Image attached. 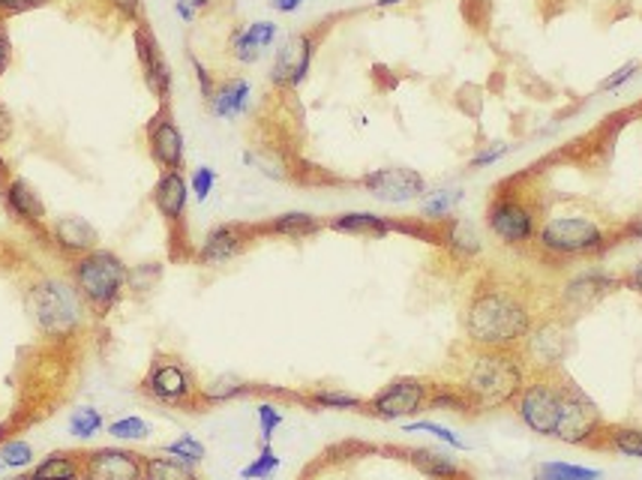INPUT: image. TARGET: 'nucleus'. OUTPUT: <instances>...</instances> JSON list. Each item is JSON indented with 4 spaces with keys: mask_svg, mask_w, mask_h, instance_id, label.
Returning a JSON list of instances; mask_svg holds the SVG:
<instances>
[{
    "mask_svg": "<svg viewBox=\"0 0 642 480\" xmlns=\"http://www.w3.org/2000/svg\"><path fill=\"white\" fill-rule=\"evenodd\" d=\"M10 63H12V36H10L7 22H0V79L10 72Z\"/></svg>",
    "mask_w": 642,
    "mask_h": 480,
    "instance_id": "50",
    "label": "nucleus"
},
{
    "mask_svg": "<svg viewBox=\"0 0 642 480\" xmlns=\"http://www.w3.org/2000/svg\"><path fill=\"white\" fill-rule=\"evenodd\" d=\"M151 204L168 226V240L180 247L187 240V204H190V180L183 171H159Z\"/></svg>",
    "mask_w": 642,
    "mask_h": 480,
    "instance_id": "16",
    "label": "nucleus"
},
{
    "mask_svg": "<svg viewBox=\"0 0 642 480\" xmlns=\"http://www.w3.org/2000/svg\"><path fill=\"white\" fill-rule=\"evenodd\" d=\"M537 322L535 303L523 288L504 283H484L475 288L463 312V334L472 348L520 351L523 339Z\"/></svg>",
    "mask_w": 642,
    "mask_h": 480,
    "instance_id": "1",
    "label": "nucleus"
},
{
    "mask_svg": "<svg viewBox=\"0 0 642 480\" xmlns=\"http://www.w3.org/2000/svg\"><path fill=\"white\" fill-rule=\"evenodd\" d=\"M190 63H192V70H195V79H199V91H202L204 103H207V99H211L216 91V79L211 75V70L204 67L202 60L195 58V55H190Z\"/></svg>",
    "mask_w": 642,
    "mask_h": 480,
    "instance_id": "49",
    "label": "nucleus"
},
{
    "mask_svg": "<svg viewBox=\"0 0 642 480\" xmlns=\"http://www.w3.org/2000/svg\"><path fill=\"white\" fill-rule=\"evenodd\" d=\"M142 391L159 406L183 408L192 403L199 406V382L190 367L178 358H156L151 370L144 372Z\"/></svg>",
    "mask_w": 642,
    "mask_h": 480,
    "instance_id": "10",
    "label": "nucleus"
},
{
    "mask_svg": "<svg viewBox=\"0 0 642 480\" xmlns=\"http://www.w3.org/2000/svg\"><path fill=\"white\" fill-rule=\"evenodd\" d=\"M12 139V115L10 108H7V103L0 99V147L10 142Z\"/></svg>",
    "mask_w": 642,
    "mask_h": 480,
    "instance_id": "51",
    "label": "nucleus"
},
{
    "mask_svg": "<svg viewBox=\"0 0 642 480\" xmlns=\"http://www.w3.org/2000/svg\"><path fill=\"white\" fill-rule=\"evenodd\" d=\"M55 3V0H0V22H10L15 15H27V12H36Z\"/></svg>",
    "mask_w": 642,
    "mask_h": 480,
    "instance_id": "48",
    "label": "nucleus"
},
{
    "mask_svg": "<svg viewBox=\"0 0 642 480\" xmlns=\"http://www.w3.org/2000/svg\"><path fill=\"white\" fill-rule=\"evenodd\" d=\"M159 279H163V264L156 262L132 264L130 271H127V288L135 291V295L154 291V288L159 286Z\"/></svg>",
    "mask_w": 642,
    "mask_h": 480,
    "instance_id": "41",
    "label": "nucleus"
},
{
    "mask_svg": "<svg viewBox=\"0 0 642 480\" xmlns=\"http://www.w3.org/2000/svg\"><path fill=\"white\" fill-rule=\"evenodd\" d=\"M24 307L31 312V322L48 343H70L82 334L87 322V303L63 276H39L24 291Z\"/></svg>",
    "mask_w": 642,
    "mask_h": 480,
    "instance_id": "3",
    "label": "nucleus"
},
{
    "mask_svg": "<svg viewBox=\"0 0 642 480\" xmlns=\"http://www.w3.org/2000/svg\"><path fill=\"white\" fill-rule=\"evenodd\" d=\"M0 480H31V475H12V478H0Z\"/></svg>",
    "mask_w": 642,
    "mask_h": 480,
    "instance_id": "58",
    "label": "nucleus"
},
{
    "mask_svg": "<svg viewBox=\"0 0 642 480\" xmlns=\"http://www.w3.org/2000/svg\"><path fill=\"white\" fill-rule=\"evenodd\" d=\"M175 12H178L180 19L187 24H192L195 19H199V10L195 7H190V3H183V0H175Z\"/></svg>",
    "mask_w": 642,
    "mask_h": 480,
    "instance_id": "55",
    "label": "nucleus"
},
{
    "mask_svg": "<svg viewBox=\"0 0 642 480\" xmlns=\"http://www.w3.org/2000/svg\"><path fill=\"white\" fill-rule=\"evenodd\" d=\"M604 427H607V420L601 415V408L592 403V396H585L583 387H576L568 379L559 427L552 432V439H559L561 444H571V447H597Z\"/></svg>",
    "mask_w": 642,
    "mask_h": 480,
    "instance_id": "9",
    "label": "nucleus"
},
{
    "mask_svg": "<svg viewBox=\"0 0 642 480\" xmlns=\"http://www.w3.org/2000/svg\"><path fill=\"white\" fill-rule=\"evenodd\" d=\"M0 466L7 471H24V468L34 466V447L24 439H10V442L0 444Z\"/></svg>",
    "mask_w": 642,
    "mask_h": 480,
    "instance_id": "39",
    "label": "nucleus"
},
{
    "mask_svg": "<svg viewBox=\"0 0 642 480\" xmlns=\"http://www.w3.org/2000/svg\"><path fill=\"white\" fill-rule=\"evenodd\" d=\"M625 286V276L607 274L601 267H588L580 274L568 276L559 288V303L556 312H561L564 319L583 315V312L595 310L601 300H607L613 291H619Z\"/></svg>",
    "mask_w": 642,
    "mask_h": 480,
    "instance_id": "11",
    "label": "nucleus"
},
{
    "mask_svg": "<svg viewBox=\"0 0 642 480\" xmlns=\"http://www.w3.org/2000/svg\"><path fill=\"white\" fill-rule=\"evenodd\" d=\"M163 454L175 456V459H180V463H187V466H202L204 456H207V447H204L192 432H183V435H178L175 442H168L166 447H163Z\"/></svg>",
    "mask_w": 642,
    "mask_h": 480,
    "instance_id": "37",
    "label": "nucleus"
},
{
    "mask_svg": "<svg viewBox=\"0 0 642 480\" xmlns=\"http://www.w3.org/2000/svg\"><path fill=\"white\" fill-rule=\"evenodd\" d=\"M127 271L130 264L123 262L118 252L96 247L82 259H72L70 279L72 286L79 288L87 310H94L96 315H108L127 291Z\"/></svg>",
    "mask_w": 642,
    "mask_h": 480,
    "instance_id": "4",
    "label": "nucleus"
},
{
    "mask_svg": "<svg viewBox=\"0 0 642 480\" xmlns=\"http://www.w3.org/2000/svg\"><path fill=\"white\" fill-rule=\"evenodd\" d=\"M441 247L451 252L453 259L460 262H475L477 255L484 252V238L468 219H460V216H451L441 223Z\"/></svg>",
    "mask_w": 642,
    "mask_h": 480,
    "instance_id": "24",
    "label": "nucleus"
},
{
    "mask_svg": "<svg viewBox=\"0 0 642 480\" xmlns=\"http://www.w3.org/2000/svg\"><path fill=\"white\" fill-rule=\"evenodd\" d=\"M564 391H568V379L561 372H532L513 408L535 435L552 439V432L559 427Z\"/></svg>",
    "mask_w": 642,
    "mask_h": 480,
    "instance_id": "6",
    "label": "nucleus"
},
{
    "mask_svg": "<svg viewBox=\"0 0 642 480\" xmlns=\"http://www.w3.org/2000/svg\"><path fill=\"white\" fill-rule=\"evenodd\" d=\"M625 288H631L633 295H640L642 298V259L633 264V271L625 276Z\"/></svg>",
    "mask_w": 642,
    "mask_h": 480,
    "instance_id": "53",
    "label": "nucleus"
},
{
    "mask_svg": "<svg viewBox=\"0 0 642 480\" xmlns=\"http://www.w3.org/2000/svg\"><path fill=\"white\" fill-rule=\"evenodd\" d=\"M640 70H642L640 60H628V63H621L616 72H609L607 79L597 84V91H601V94H616V91H621V87L631 82L633 75H637Z\"/></svg>",
    "mask_w": 642,
    "mask_h": 480,
    "instance_id": "44",
    "label": "nucleus"
},
{
    "mask_svg": "<svg viewBox=\"0 0 642 480\" xmlns=\"http://www.w3.org/2000/svg\"><path fill=\"white\" fill-rule=\"evenodd\" d=\"M255 418H259V432H262V444L274 442V432L283 427V411L274 403H259L255 406Z\"/></svg>",
    "mask_w": 642,
    "mask_h": 480,
    "instance_id": "43",
    "label": "nucleus"
},
{
    "mask_svg": "<svg viewBox=\"0 0 642 480\" xmlns=\"http://www.w3.org/2000/svg\"><path fill=\"white\" fill-rule=\"evenodd\" d=\"M259 238L262 235H259L255 223H223V226H214L204 235L199 250L192 252V259L202 267H219V264L240 259Z\"/></svg>",
    "mask_w": 642,
    "mask_h": 480,
    "instance_id": "17",
    "label": "nucleus"
},
{
    "mask_svg": "<svg viewBox=\"0 0 642 480\" xmlns=\"http://www.w3.org/2000/svg\"><path fill=\"white\" fill-rule=\"evenodd\" d=\"M537 480H601L604 471L601 468L576 466V463H561V459H552V463H540L535 471Z\"/></svg>",
    "mask_w": 642,
    "mask_h": 480,
    "instance_id": "33",
    "label": "nucleus"
},
{
    "mask_svg": "<svg viewBox=\"0 0 642 480\" xmlns=\"http://www.w3.org/2000/svg\"><path fill=\"white\" fill-rule=\"evenodd\" d=\"M403 432H427L432 439H439L441 444H448L451 451H468V444L451 427H441L436 420H408V423H403Z\"/></svg>",
    "mask_w": 642,
    "mask_h": 480,
    "instance_id": "42",
    "label": "nucleus"
},
{
    "mask_svg": "<svg viewBox=\"0 0 642 480\" xmlns=\"http://www.w3.org/2000/svg\"><path fill=\"white\" fill-rule=\"evenodd\" d=\"M276 24L274 22H252L247 24L243 31H235L231 36V58L243 63V67H250L255 60L262 58L264 48H271L276 43Z\"/></svg>",
    "mask_w": 642,
    "mask_h": 480,
    "instance_id": "25",
    "label": "nucleus"
},
{
    "mask_svg": "<svg viewBox=\"0 0 642 480\" xmlns=\"http://www.w3.org/2000/svg\"><path fill=\"white\" fill-rule=\"evenodd\" d=\"M183 3H190V7H195V10L202 12V10H207V7H211L214 0H183Z\"/></svg>",
    "mask_w": 642,
    "mask_h": 480,
    "instance_id": "57",
    "label": "nucleus"
},
{
    "mask_svg": "<svg viewBox=\"0 0 642 480\" xmlns=\"http://www.w3.org/2000/svg\"><path fill=\"white\" fill-rule=\"evenodd\" d=\"M465 192L463 187H439V190H427L420 199V219L427 223H444L456 214V207L463 204Z\"/></svg>",
    "mask_w": 642,
    "mask_h": 480,
    "instance_id": "29",
    "label": "nucleus"
},
{
    "mask_svg": "<svg viewBox=\"0 0 642 480\" xmlns=\"http://www.w3.org/2000/svg\"><path fill=\"white\" fill-rule=\"evenodd\" d=\"M250 99H252V87L243 75H231V79H223L216 82L214 96L207 99V108L211 115L219 120H235L240 115L250 111Z\"/></svg>",
    "mask_w": 642,
    "mask_h": 480,
    "instance_id": "23",
    "label": "nucleus"
},
{
    "mask_svg": "<svg viewBox=\"0 0 642 480\" xmlns=\"http://www.w3.org/2000/svg\"><path fill=\"white\" fill-rule=\"evenodd\" d=\"M46 235L67 259H82V255H87V252H94L99 247V231H96V226H91L84 216L75 214L51 219Z\"/></svg>",
    "mask_w": 642,
    "mask_h": 480,
    "instance_id": "21",
    "label": "nucleus"
},
{
    "mask_svg": "<svg viewBox=\"0 0 642 480\" xmlns=\"http://www.w3.org/2000/svg\"><path fill=\"white\" fill-rule=\"evenodd\" d=\"M268 7L274 12H283V15H292L304 7V0H268Z\"/></svg>",
    "mask_w": 642,
    "mask_h": 480,
    "instance_id": "54",
    "label": "nucleus"
},
{
    "mask_svg": "<svg viewBox=\"0 0 642 480\" xmlns=\"http://www.w3.org/2000/svg\"><path fill=\"white\" fill-rule=\"evenodd\" d=\"M255 391V384L240 379L235 372H219L214 379L199 384V406H226L231 399H240Z\"/></svg>",
    "mask_w": 642,
    "mask_h": 480,
    "instance_id": "26",
    "label": "nucleus"
},
{
    "mask_svg": "<svg viewBox=\"0 0 642 480\" xmlns=\"http://www.w3.org/2000/svg\"><path fill=\"white\" fill-rule=\"evenodd\" d=\"M144 480H199L195 468L168 454L144 456Z\"/></svg>",
    "mask_w": 642,
    "mask_h": 480,
    "instance_id": "32",
    "label": "nucleus"
},
{
    "mask_svg": "<svg viewBox=\"0 0 642 480\" xmlns=\"http://www.w3.org/2000/svg\"><path fill=\"white\" fill-rule=\"evenodd\" d=\"M427 408H432V411H460V415H468L472 403L465 399V394L456 384H432L429 387Z\"/></svg>",
    "mask_w": 642,
    "mask_h": 480,
    "instance_id": "34",
    "label": "nucleus"
},
{
    "mask_svg": "<svg viewBox=\"0 0 642 480\" xmlns=\"http://www.w3.org/2000/svg\"><path fill=\"white\" fill-rule=\"evenodd\" d=\"M357 187H364L381 204L420 202L429 190L427 178L417 168L408 166H384L367 171L364 178L357 180Z\"/></svg>",
    "mask_w": 642,
    "mask_h": 480,
    "instance_id": "15",
    "label": "nucleus"
},
{
    "mask_svg": "<svg viewBox=\"0 0 642 480\" xmlns=\"http://www.w3.org/2000/svg\"><path fill=\"white\" fill-rule=\"evenodd\" d=\"M568 351H571V324L561 312H552L547 319L532 324V331L520 346L528 375L532 372H561Z\"/></svg>",
    "mask_w": 642,
    "mask_h": 480,
    "instance_id": "8",
    "label": "nucleus"
},
{
    "mask_svg": "<svg viewBox=\"0 0 642 480\" xmlns=\"http://www.w3.org/2000/svg\"><path fill=\"white\" fill-rule=\"evenodd\" d=\"M0 199H3V207H7V214H10L15 223L34 228V231H46L48 228L46 202H43V195L34 190L31 180L12 175L7 183H0Z\"/></svg>",
    "mask_w": 642,
    "mask_h": 480,
    "instance_id": "20",
    "label": "nucleus"
},
{
    "mask_svg": "<svg viewBox=\"0 0 642 480\" xmlns=\"http://www.w3.org/2000/svg\"><path fill=\"white\" fill-rule=\"evenodd\" d=\"M429 387L432 384L420 375H400L381 387L379 394L369 396L367 411L379 420H408L427 408Z\"/></svg>",
    "mask_w": 642,
    "mask_h": 480,
    "instance_id": "12",
    "label": "nucleus"
},
{
    "mask_svg": "<svg viewBox=\"0 0 642 480\" xmlns=\"http://www.w3.org/2000/svg\"><path fill=\"white\" fill-rule=\"evenodd\" d=\"M216 190V171L211 166H199L190 175V192L195 195V202H207L211 192Z\"/></svg>",
    "mask_w": 642,
    "mask_h": 480,
    "instance_id": "45",
    "label": "nucleus"
},
{
    "mask_svg": "<svg viewBox=\"0 0 642 480\" xmlns=\"http://www.w3.org/2000/svg\"><path fill=\"white\" fill-rule=\"evenodd\" d=\"M144 142H147V156L159 171H183L187 142L171 115V106H159L154 118L144 123Z\"/></svg>",
    "mask_w": 642,
    "mask_h": 480,
    "instance_id": "18",
    "label": "nucleus"
},
{
    "mask_svg": "<svg viewBox=\"0 0 642 480\" xmlns=\"http://www.w3.org/2000/svg\"><path fill=\"white\" fill-rule=\"evenodd\" d=\"M535 247L547 259H592L613 247V235L588 216H552L537 228Z\"/></svg>",
    "mask_w": 642,
    "mask_h": 480,
    "instance_id": "5",
    "label": "nucleus"
},
{
    "mask_svg": "<svg viewBox=\"0 0 642 480\" xmlns=\"http://www.w3.org/2000/svg\"><path fill=\"white\" fill-rule=\"evenodd\" d=\"M597 447H607L613 454L628 456V459H642V427L637 423H616V427H604V435Z\"/></svg>",
    "mask_w": 642,
    "mask_h": 480,
    "instance_id": "31",
    "label": "nucleus"
},
{
    "mask_svg": "<svg viewBox=\"0 0 642 480\" xmlns=\"http://www.w3.org/2000/svg\"><path fill=\"white\" fill-rule=\"evenodd\" d=\"M132 46H135L144 87L151 91V96H156L159 106H171V63L156 39L154 27L144 19L132 27Z\"/></svg>",
    "mask_w": 642,
    "mask_h": 480,
    "instance_id": "14",
    "label": "nucleus"
},
{
    "mask_svg": "<svg viewBox=\"0 0 642 480\" xmlns=\"http://www.w3.org/2000/svg\"><path fill=\"white\" fill-rule=\"evenodd\" d=\"M405 456H408V463L429 480L463 478V468H460V463H456L451 454H441V451H432V447H412Z\"/></svg>",
    "mask_w": 642,
    "mask_h": 480,
    "instance_id": "27",
    "label": "nucleus"
},
{
    "mask_svg": "<svg viewBox=\"0 0 642 480\" xmlns=\"http://www.w3.org/2000/svg\"><path fill=\"white\" fill-rule=\"evenodd\" d=\"M487 228L504 247H528L537 238V207L523 192L499 190L487 204Z\"/></svg>",
    "mask_w": 642,
    "mask_h": 480,
    "instance_id": "7",
    "label": "nucleus"
},
{
    "mask_svg": "<svg viewBox=\"0 0 642 480\" xmlns=\"http://www.w3.org/2000/svg\"><path fill=\"white\" fill-rule=\"evenodd\" d=\"M280 471V456H276L274 444H262L259 456L240 468V478L243 480H271Z\"/></svg>",
    "mask_w": 642,
    "mask_h": 480,
    "instance_id": "40",
    "label": "nucleus"
},
{
    "mask_svg": "<svg viewBox=\"0 0 642 480\" xmlns=\"http://www.w3.org/2000/svg\"><path fill=\"white\" fill-rule=\"evenodd\" d=\"M27 475H31V480H82V454L55 451V454L34 463Z\"/></svg>",
    "mask_w": 642,
    "mask_h": 480,
    "instance_id": "28",
    "label": "nucleus"
},
{
    "mask_svg": "<svg viewBox=\"0 0 642 480\" xmlns=\"http://www.w3.org/2000/svg\"><path fill=\"white\" fill-rule=\"evenodd\" d=\"M243 159H247L250 166L259 168L264 178L271 180H292L295 178V171H298V168H292V163H288L286 151H280L274 144H259V147L247 151Z\"/></svg>",
    "mask_w": 642,
    "mask_h": 480,
    "instance_id": "30",
    "label": "nucleus"
},
{
    "mask_svg": "<svg viewBox=\"0 0 642 480\" xmlns=\"http://www.w3.org/2000/svg\"><path fill=\"white\" fill-rule=\"evenodd\" d=\"M106 430V418H103V411L94 406H79L72 408L70 415V432L75 439H94L99 432Z\"/></svg>",
    "mask_w": 642,
    "mask_h": 480,
    "instance_id": "36",
    "label": "nucleus"
},
{
    "mask_svg": "<svg viewBox=\"0 0 642 480\" xmlns=\"http://www.w3.org/2000/svg\"><path fill=\"white\" fill-rule=\"evenodd\" d=\"M103 3H106V10H111V15H115L118 22L132 24V27L144 19V0H103Z\"/></svg>",
    "mask_w": 642,
    "mask_h": 480,
    "instance_id": "47",
    "label": "nucleus"
},
{
    "mask_svg": "<svg viewBox=\"0 0 642 480\" xmlns=\"http://www.w3.org/2000/svg\"><path fill=\"white\" fill-rule=\"evenodd\" d=\"M321 43V31H298L288 34L280 48H276L274 67H271V82L280 91H298L300 84L307 82L312 70V58Z\"/></svg>",
    "mask_w": 642,
    "mask_h": 480,
    "instance_id": "13",
    "label": "nucleus"
},
{
    "mask_svg": "<svg viewBox=\"0 0 642 480\" xmlns=\"http://www.w3.org/2000/svg\"><path fill=\"white\" fill-rule=\"evenodd\" d=\"M508 154H511V144L508 142L484 144V147H480V151H477V154L468 159V168H472V171H477V168L496 166V163H501V159H504Z\"/></svg>",
    "mask_w": 642,
    "mask_h": 480,
    "instance_id": "46",
    "label": "nucleus"
},
{
    "mask_svg": "<svg viewBox=\"0 0 642 480\" xmlns=\"http://www.w3.org/2000/svg\"><path fill=\"white\" fill-rule=\"evenodd\" d=\"M262 238H286V240H307L316 238L319 231L328 228V219L310 214V211H286V214L271 216L268 223H255Z\"/></svg>",
    "mask_w": 642,
    "mask_h": 480,
    "instance_id": "22",
    "label": "nucleus"
},
{
    "mask_svg": "<svg viewBox=\"0 0 642 480\" xmlns=\"http://www.w3.org/2000/svg\"><path fill=\"white\" fill-rule=\"evenodd\" d=\"M82 480H144V456L106 444L82 454Z\"/></svg>",
    "mask_w": 642,
    "mask_h": 480,
    "instance_id": "19",
    "label": "nucleus"
},
{
    "mask_svg": "<svg viewBox=\"0 0 642 480\" xmlns=\"http://www.w3.org/2000/svg\"><path fill=\"white\" fill-rule=\"evenodd\" d=\"M619 235H621V238L640 240V243H642V214L631 216V219H628V223H625V226H621Z\"/></svg>",
    "mask_w": 642,
    "mask_h": 480,
    "instance_id": "52",
    "label": "nucleus"
},
{
    "mask_svg": "<svg viewBox=\"0 0 642 480\" xmlns=\"http://www.w3.org/2000/svg\"><path fill=\"white\" fill-rule=\"evenodd\" d=\"M106 432L111 439H118L120 444L123 442H144V439H151V423L139 415H127V418H118L106 423Z\"/></svg>",
    "mask_w": 642,
    "mask_h": 480,
    "instance_id": "38",
    "label": "nucleus"
},
{
    "mask_svg": "<svg viewBox=\"0 0 642 480\" xmlns=\"http://www.w3.org/2000/svg\"><path fill=\"white\" fill-rule=\"evenodd\" d=\"M528 382V367L520 351L504 348H468L460 360L456 387L472 403V411H496L513 406Z\"/></svg>",
    "mask_w": 642,
    "mask_h": 480,
    "instance_id": "2",
    "label": "nucleus"
},
{
    "mask_svg": "<svg viewBox=\"0 0 642 480\" xmlns=\"http://www.w3.org/2000/svg\"><path fill=\"white\" fill-rule=\"evenodd\" d=\"M307 399H310L312 406L333 408V411H360V408H367V399H364V396L348 394V391H333V387L312 391Z\"/></svg>",
    "mask_w": 642,
    "mask_h": 480,
    "instance_id": "35",
    "label": "nucleus"
},
{
    "mask_svg": "<svg viewBox=\"0 0 642 480\" xmlns=\"http://www.w3.org/2000/svg\"><path fill=\"white\" fill-rule=\"evenodd\" d=\"M400 3H405V0H376L379 10H393V7H400Z\"/></svg>",
    "mask_w": 642,
    "mask_h": 480,
    "instance_id": "56",
    "label": "nucleus"
}]
</instances>
